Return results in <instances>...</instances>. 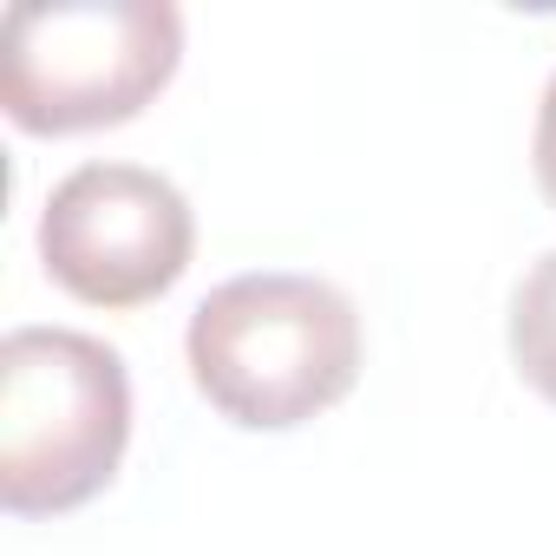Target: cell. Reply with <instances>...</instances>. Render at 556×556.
I'll use <instances>...</instances> for the list:
<instances>
[{
	"mask_svg": "<svg viewBox=\"0 0 556 556\" xmlns=\"http://www.w3.org/2000/svg\"><path fill=\"white\" fill-rule=\"evenodd\" d=\"M197 393L249 432H289L341 406L361 380V315L348 289L295 268L216 282L184 328Z\"/></svg>",
	"mask_w": 556,
	"mask_h": 556,
	"instance_id": "cell-1",
	"label": "cell"
},
{
	"mask_svg": "<svg viewBox=\"0 0 556 556\" xmlns=\"http://www.w3.org/2000/svg\"><path fill=\"white\" fill-rule=\"evenodd\" d=\"M131 445V374L79 328H14L0 341V504L60 517L92 504Z\"/></svg>",
	"mask_w": 556,
	"mask_h": 556,
	"instance_id": "cell-2",
	"label": "cell"
},
{
	"mask_svg": "<svg viewBox=\"0 0 556 556\" xmlns=\"http://www.w3.org/2000/svg\"><path fill=\"white\" fill-rule=\"evenodd\" d=\"M184 60L170 0H14L0 21V105L34 138L138 118Z\"/></svg>",
	"mask_w": 556,
	"mask_h": 556,
	"instance_id": "cell-3",
	"label": "cell"
},
{
	"mask_svg": "<svg viewBox=\"0 0 556 556\" xmlns=\"http://www.w3.org/2000/svg\"><path fill=\"white\" fill-rule=\"evenodd\" d=\"M197 255L190 197L151 164H79L40 210L47 275L92 308H144L184 282Z\"/></svg>",
	"mask_w": 556,
	"mask_h": 556,
	"instance_id": "cell-4",
	"label": "cell"
},
{
	"mask_svg": "<svg viewBox=\"0 0 556 556\" xmlns=\"http://www.w3.org/2000/svg\"><path fill=\"white\" fill-rule=\"evenodd\" d=\"M510 361L523 387L556 406V249L530 262V275L510 295Z\"/></svg>",
	"mask_w": 556,
	"mask_h": 556,
	"instance_id": "cell-5",
	"label": "cell"
},
{
	"mask_svg": "<svg viewBox=\"0 0 556 556\" xmlns=\"http://www.w3.org/2000/svg\"><path fill=\"white\" fill-rule=\"evenodd\" d=\"M530 164H536V184L543 197L556 203V73L543 86V105H536V138H530Z\"/></svg>",
	"mask_w": 556,
	"mask_h": 556,
	"instance_id": "cell-6",
	"label": "cell"
}]
</instances>
